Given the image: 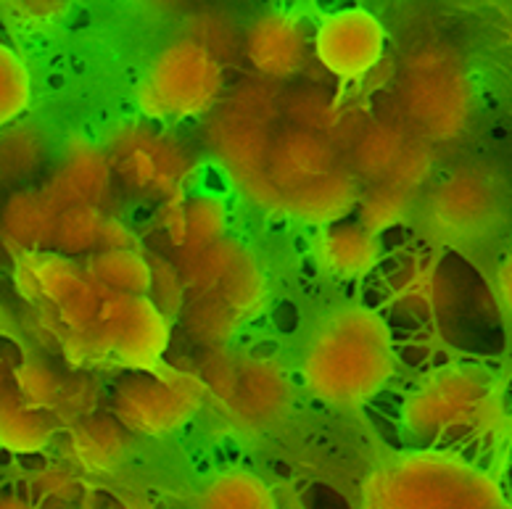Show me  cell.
Returning a JSON list of instances; mask_svg holds the SVG:
<instances>
[{
	"instance_id": "cell-1",
	"label": "cell",
	"mask_w": 512,
	"mask_h": 509,
	"mask_svg": "<svg viewBox=\"0 0 512 509\" xmlns=\"http://www.w3.org/2000/svg\"><path fill=\"white\" fill-rule=\"evenodd\" d=\"M394 375V335L370 306L346 304L328 312L301 351V388L322 407H365Z\"/></svg>"
},
{
	"instance_id": "cell-2",
	"label": "cell",
	"mask_w": 512,
	"mask_h": 509,
	"mask_svg": "<svg viewBox=\"0 0 512 509\" xmlns=\"http://www.w3.org/2000/svg\"><path fill=\"white\" fill-rule=\"evenodd\" d=\"M505 407V391L494 372L478 364H447L407 393L399 425L415 449L462 454V446L489 441L502 428Z\"/></svg>"
},
{
	"instance_id": "cell-3",
	"label": "cell",
	"mask_w": 512,
	"mask_h": 509,
	"mask_svg": "<svg viewBox=\"0 0 512 509\" xmlns=\"http://www.w3.org/2000/svg\"><path fill=\"white\" fill-rule=\"evenodd\" d=\"M359 509H512V499L486 467L462 454L407 449L367 473Z\"/></svg>"
},
{
	"instance_id": "cell-4",
	"label": "cell",
	"mask_w": 512,
	"mask_h": 509,
	"mask_svg": "<svg viewBox=\"0 0 512 509\" xmlns=\"http://www.w3.org/2000/svg\"><path fill=\"white\" fill-rule=\"evenodd\" d=\"M209 401L233 428L267 433L288 420L296 386L288 367L272 354L225 349L204 351L198 359Z\"/></svg>"
},
{
	"instance_id": "cell-5",
	"label": "cell",
	"mask_w": 512,
	"mask_h": 509,
	"mask_svg": "<svg viewBox=\"0 0 512 509\" xmlns=\"http://www.w3.org/2000/svg\"><path fill=\"white\" fill-rule=\"evenodd\" d=\"M402 124L428 143L462 138L473 119V82L465 61L447 48H420L396 77Z\"/></svg>"
},
{
	"instance_id": "cell-6",
	"label": "cell",
	"mask_w": 512,
	"mask_h": 509,
	"mask_svg": "<svg viewBox=\"0 0 512 509\" xmlns=\"http://www.w3.org/2000/svg\"><path fill=\"white\" fill-rule=\"evenodd\" d=\"M225 95V64L188 35L175 37L151 56L135 90L140 114L177 124L206 119Z\"/></svg>"
},
{
	"instance_id": "cell-7",
	"label": "cell",
	"mask_w": 512,
	"mask_h": 509,
	"mask_svg": "<svg viewBox=\"0 0 512 509\" xmlns=\"http://www.w3.org/2000/svg\"><path fill=\"white\" fill-rule=\"evenodd\" d=\"M209 404L204 378L196 367L159 364L154 370H132L109 393L111 417L143 438H167L185 430Z\"/></svg>"
},
{
	"instance_id": "cell-8",
	"label": "cell",
	"mask_w": 512,
	"mask_h": 509,
	"mask_svg": "<svg viewBox=\"0 0 512 509\" xmlns=\"http://www.w3.org/2000/svg\"><path fill=\"white\" fill-rule=\"evenodd\" d=\"M103 151L122 188L156 201L185 193L196 172V159L183 140L148 122L117 124L103 140Z\"/></svg>"
},
{
	"instance_id": "cell-9",
	"label": "cell",
	"mask_w": 512,
	"mask_h": 509,
	"mask_svg": "<svg viewBox=\"0 0 512 509\" xmlns=\"http://www.w3.org/2000/svg\"><path fill=\"white\" fill-rule=\"evenodd\" d=\"M423 217L441 240L473 243L494 233L505 217V188L489 169H454L428 190Z\"/></svg>"
},
{
	"instance_id": "cell-10",
	"label": "cell",
	"mask_w": 512,
	"mask_h": 509,
	"mask_svg": "<svg viewBox=\"0 0 512 509\" xmlns=\"http://www.w3.org/2000/svg\"><path fill=\"white\" fill-rule=\"evenodd\" d=\"M317 64L341 82H365L386 61V27L362 6L338 8L312 32Z\"/></svg>"
},
{
	"instance_id": "cell-11",
	"label": "cell",
	"mask_w": 512,
	"mask_h": 509,
	"mask_svg": "<svg viewBox=\"0 0 512 509\" xmlns=\"http://www.w3.org/2000/svg\"><path fill=\"white\" fill-rule=\"evenodd\" d=\"M338 167L341 164H338L336 148L328 138L291 127V124L278 127L267 161H264L262 182L256 185L249 201L262 206L264 211L280 214L283 201L293 190L330 175Z\"/></svg>"
},
{
	"instance_id": "cell-12",
	"label": "cell",
	"mask_w": 512,
	"mask_h": 509,
	"mask_svg": "<svg viewBox=\"0 0 512 509\" xmlns=\"http://www.w3.org/2000/svg\"><path fill=\"white\" fill-rule=\"evenodd\" d=\"M114 172L103 143L72 132L61 146L59 161L40 185V193L56 211L72 206H109L114 190Z\"/></svg>"
},
{
	"instance_id": "cell-13",
	"label": "cell",
	"mask_w": 512,
	"mask_h": 509,
	"mask_svg": "<svg viewBox=\"0 0 512 509\" xmlns=\"http://www.w3.org/2000/svg\"><path fill=\"white\" fill-rule=\"evenodd\" d=\"M243 53L254 66L256 77L267 82L291 80L304 72L312 56V32L296 14L272 8L249 24L243 37Z\"/></svg>"
},
{
	"instance_id": "cell-14",
	"label": "cell",
	"mask_w": 512,
	"mask_h": 509,
	"mask_svg": "<svg viewBox=\"0 0 512 509\" xmlns=\"http://www.w3.org/2000/svg\"><path fill=\"white\" fill-rule=\"evenodd\" d=\"M114 341V362L127 372L154 370L164 364V354L172 338V320L151 301V296H132L119 320L111 322Z\"/></svg>"
},
{
	"instance_id": "cell-15",
	"label": "cell",
	"mask_w": 512,
	"mask_h": 509,
	"mask_svg": "<svg viewBox=\"0 0 512 509\" xmlns=\"http://www.w3.org/2000/svg\"><path fill=\"white\" fill-rule=\"evenodd\" d=\"M61 454L72 470L111 475L130 459L132 436L111 415H93L61 433Z\"/></svg>"
},
{
	"instance_id": "cell-16",
	"label": "cell",
	"mask_w": 512,
	"mask_h": 509,
	"mask_svg": "<svg viewBox=\"0 0 512 509\" xmlns=\"http://www.w3.org/2000/svg\"><path fill=\"white\" fill-rule=\"evenodd\" d=\"M59 211L43 198L40 190H14L0 206V243L6 256L53 251Z\"/></svg>"
},
{
	"instance_id": "cell-17",
	"label": "cell",
	"mask_w": 512,
	"mask_h": 509,
	"mask_svg": "<svg viewBox=\"0 0 512 509\" xmlns=\"http://www.w3.org/2000/svg\"><path fill=\"white\" fill-rule=\"evenodd\" d=\"M16 296L27 306H61L85 283V267L80 259L43 251V254L16 256L11 267Z\"/></svg>"
},
{
	"instance_id": "cell-18",
	"label": "cell",
	"mask_w": 512,
	"mask_h": 509,
	"mask_svg": "<svg viewBox=\"0 0 512 509\" xmlns=\"http://www.w3.org/2000/svg\"><path fill=\"white\" fill-rule=\"evenodd\" d=\"M359 196H362V182L349 172V167H338L330 175L293 190L283 201L280 217L299 219L304 225L322 230L344 222L352 211H357Z\"/></svg>"
},
{
	"instance_id": "cell-19",
	"label": "cell",
	"mask_w": 512,
	"mask_h": 509,
	"mask_svg": "<svg viewBox=\"0 0 512 509\" xmlns=\"http://www.w3.org/2000/svg\"><path fill=\"white\" fill-rule=\"evenodd\" d=\"M315 262L336 280H359L381 264L383 243L359 222H338L322 227L315 238Z\"/></svg>"
},
{
	"instance_id": "cell-20",
	"label": "cell",
	"mask_w": 512,
	"mask_h": 509,
	"mask_svg": "<svg viewBox=\"0 0 512 509\" xmlns=\"http://www.w3.org/2000/svg\"><path fill=\"white\" fill-rule=\"evenodd\" d=\"M412 138L415 135L402 122H391V119L367 122L359 130L357 138L352 140L349 172L357 180H367L373 185L375 182H386Z\"/></svg>"
},
{
	"instance_id": "cell-21",
	"label": "cell",
	"mask_w": 512,
	"mask_h": 509,
	"mask_svg": "<svg viewBox=\"0 0 512 509\" xmlns=\"http://www.w3.org/2000/svg\"><path fill=\"white\" fill-rule=\"evenodd\" d=\"M193 509H280V504L262 475L249 467H225L201 480Z\"/></svg>"
},
{
	"instance_id": "cell-22",
	"label": "cell",
	"mask_w": 512,
	"mask_h": 509,
	"mask_svg": "<svg viewBox=\"0 0 512 509\" xmlns=\"http://www.w3.org/2000/svg\"><path fill=\"white\" fill-rule=\"evenodd\" d=\"M59 436V428L48 412L30 407L27 401L8 388V393L0 399V449L8 454H40L51 449Z\"/></svg>"
},
{
	"instance_id": "cell-23",
	"label": "cell",
	"mask_w": 512,
	"mask_h": 509,
	"mask_svg": "<svg viewBox=\"0 0 512 509\" xmlns=\"http://www.w3.org/2000/svg\"><path fill=\"white\" fill-rule=\"evenodd\" d=\"M214 296L246 325V322H256L267 312L270 306V277L264 272L262 262L251 254L249 248L238 256V262L230 267L225 277H222L220 288L214 291Z\"/></svg>"
},
{
	"instance_id": "cell-24",
	"label": "cell",
	"mask_w": 512,
	"mask_h": 509,
	"mask_svg": "<svg viewBox=\"0 0 512 509\" xmlns=\"http://www.w3.org/2000/svg\"><path fill=\"white\" fill-rule=\"evenodd\" d=\"M85 275L101 283L103 288L127 296H148L151 293V264L148 254L140 248L127 251H96L82 259Z\"/></svg>"
},
{
	"instance_id": "cell-25",
	"label": "cell",
	"mask_w": 512,
	"mask_h": 509,
	"mask_svg": "<svg viewBox=\"0 0 512 509\" xmlns=\"http://www.w3.org/2000/svg\"><path fill=\"white\" fill-rule=\"evenodd\" d=\"M177 322L183 333L204 351L225 349L243 328V322L217 296H188Z\"/></svg>"
},
{
	"instance_id": "cell-26",
	"label": "cell",
	"mask_w": 512,
	"mask_h": 509,
	"mask_svg": "<svg viewBox=\"0 0 512 509\" xmlns=\"http://www.w3.org/2000/svg\"><path fill=\"white\" fill-rule=\"evenodd\" d=\"M45 143L43 132L30 122H16L0 130V185H14L32 177L43 167Z\"/></svg>"
},
{
	"instance_id": "cell-27",
	"label": "cell",
	"mask_w": 512,
	"mask_h": 509,
	"mask_svg": "<svg viewBox=\"0 0 512 509\" xmlns=\"http://www.w3.org/2000/svg\"><path fill=\"white\" fill-rule=\"evenodd\" d=\"M227 206L214 193H198L185 201V233L183 246L172 259H188V256L214 246L217 240L227 238Z\"/></svg>"
},
{
	"instance_id": "cell-28",
	"label": "cell",
	"mask_w": 512,
	"mask_h": 509,
	"mask_svg": "<svg viewBox=\"0 0 512 509\" xmlns=\"http://www.w3.org/2000/svg\"><path fill=\"white\" fill-rule=\"evenodd\" d=\"M106 399H109V393H106L103 383L93 372H64V386H61L59 401H56V407L51 412L59 433L74 428L77 422L88 420V417L101 415V407Z\"/></svg>"
},
{
	"instance_id": "cell-29",
	"label": "cell",
	"mask_w": 512,
	"mask_h": 509,
	"mask_svg": "<svg viewBox=\"0 0 512 509\" xmlns=\"http://www.w3.org/2000/svg\"><path fill=\"white\" fill-rule=\"evenodd\" d=\"M109 214L111 211L101 206H72V209L59 211L53 251L72 256V259H80V256L88 259L90 254H96Z\"/></svg>"
},
{
	"instance_id": "cell-30",
	"label": "cell",
	"mask_w": 512,
	"mask_h": 509,
	"mask_svg": "<svg viewBox=\"0 0 512 509\" xmlns=\"http://www.w3.org/2000/svg\"><path fill=\"white\" fill-rule=\"evenodd\" d=\"M412 209H415V196L388 185V182H375L370 185V190L359 196L357 217L359 225L381 238L386 230L402 225L412 214Z\"/></svg>"
},
{
	"instance_id": "cell-31",
	"label": "cell",
	"mask_w": 512,
	"mask_h": 509,
	"mask_svg": "<svg viewBox=\"0 0 512 509\" xmlns=\"http://www.w3.org/2000/svg\"><path fill=\"white\" fill-rule=\"evenodd\" d=\"M32 103V74L27 61L0 40V130L22 122Z\"/></svg>"
},
{
	"instance_id": "cell-32",
	"label": "cell",
	"mask_w": 512,
	"mask_h": 509,
	"mask_svg": "<svg viewBox=\"0 0 512 509\" xmlns=\"http://www.w3.org/2000/svg\"><path fill=\"white\" fill-rule=\"evenodd\" d=\"M11 386L30 407L51 415L56 401H59L61 386H64V372L45 357H24L16 364Z\"/></svg>"
},
{
	"instance_id": "cell-33",
	"label": "cell",
	"mask_w": 512,
	"mask_h": 509,
	"mask_svg": "<svg viewBox=\"0 0 512 509\" xmlns=\"http://www.w3.org/2000/svg\"><path fill=\"white\" fill-rule=\"evenodd\" d=\"M283 114H286L291 127L315 132V135L328 138L330 143H333V135L341 127V111L333 106L330 98H325V95L312 88L296 90L288 98H283Z\"/></svg>"
},
{
	"instance_id": "cell-34",
	"label": "cell",
	"mask_w": 512,
	"mask_h": 509,
	"mask_svg": "<svg viewBox=\"0 0 512 509\" xmlns=\"http://www.w3.org/2000/svg\"><path fill=\"white\" fill-rule=\"evenodd\" d=\"M148 264H151V293L148 296H151V301L159 306L161 312L167 314L169 320L177 322L185 301H188V291H185L183 275L177 270V262L172 256L151 251Z\"/></svg>"
},
{
	"instance_id": "cell-35",
	"label": "cell",
	"mask_w": 512,
	"mask_h": 509,
	"mask_svg": "<svg viewBox=\"0 0 512 509\" xmlns=\"http://www.w3.org/2000/svg\"><path fill=\"white\" fill-rule=\"evenodd\" d=\"M106 296H109V288H103L101 283L85 275V283L64 304L56 306V314H59L64 330H69V333H90L101 320V306Z\"/></svg>"
},
{
	"instance_id": "cell-36",
	"label": "cell",
	"mask_w": 512,
	"mask_h": 509,
	"mask_svg": "<svg viewBox=\"0 0 512 509\" xmlns=\"http://www.w3.org/2000/svg\"><path fill=\"white\" fill-rule=\"evenodd\" d=\"M433 172H436V151L428 140L412 138L410 146L404 148L402 159L396 161L394 172L388 175V185L404 190V193H420V190L431 182Z\"/></svg>"
},
{
	"instance_id": "cell-37",
	"label": "cell",
	"mask_w": 512,
	"mask_h": 509,
	"mask_svg": "<svg viewBox=\"0 0 512 509\" xmlns=\"http://www.w3.org/2000/svg\"><path fill=\"white\" fill-rule=\"evenodd\" d=\"M77 488L80 486H77L72 467L45 465L32 478L35 499L30 502L40 509H72V504L77 502Z\"/></svg>"
},
{
	"instance_id": "cell-38",
	"label": "cell",
	"mask_w": 512,
	"mask_h": 509,
	"mask_svg": "<svg viewBox=\"0 0 512 509\" xmlns=\"http://www.w3.org/2000/svg\"><path fill=\"white\" fill-rule=\"evenodd\" d=\"M191 40L201 43L204 48L217 56V59L225 64L230 53L238 51V35H235V27H230V22H225L220 14H198L191 22V32H188Z\"/></svg>"
},
{
	"instance_id": "cell-39",
	"label": "cell",
	"mask_w": 512,
	"mask_h": 509,
	"mask_svg": "<svg viewBox=\"0 0 512 509\" xmlns=\"http://www.w3.org/2000/svg\"><path fill=\"white\" fill-rule=\"evenodd\" d=\"M3 14L19 27H45L59 22L69 11V3L61 0H19V3H0Z\"/></svg>"
},
{
	"instance_id": "cell-40",
	"label": "cell",
	"mask_w": 512,
	"mask_h": 509,
	"mask_svg": "<svg viewBox=\"0 0 512 509\" xmlns=\"http://www.w3.org/2000/svg\"><path fill=\"white\" fill-rule=\"evenodd\" d=\"M22 328L30 333L32 341L37 346H45V349H59L61 335L66 333L64 325H61L59 314L56 309L48 304H37V306H27V314L22 317Z\"/></svg>"
},
{
	"instance_id": "cell-41",
	"label": "cell",
	"mask_w": 512,
	"mask_h": 509,
	"mask_svg": "<svg viewBox=\"0 0 512 509\" xmlns=\"http://www.w3.org/2000/svg\"><path fill=\"white\" fill-rule=\"evenodd\" d=\"M127 248H138L132 227L117 214H109L106 225H103L101 240H98V251H127Z\"/></svg>"
},
{
	"instance_id": "cell-42",
	"label": "cell",
	"mask_w": 512,
	"mask_h": 509,
	"mask_svg": "<svg viewBox=\"0 0 512 509\" xmlns=\"http://www.w3.org/2000/svg\"><path fill=\"white\" fill-rule=\"evenodd\" d=\"M494 293H497L499 306L512 317V251L497 267V275H494Z\"/></svg>"
},
{
	"instance_id": "cell-43",
	"label": "cell",
	"mask_w": 512,
	"mask_h": 509,
	"mask_svg": "<svg viewBox=\"0 0 512 509\" xmlns=\"http://www.w3.org/2000/svg\"><path fill=\"white\" fill-rule=\"evenodd\" d=\"M19 362H22V359L16 357L14 351L3 343V346H0V399L6 396L11 383H14V370Z\"/></svg>"
},
{
	"instance_id": "cell-44",
	"label": "cell",
	"mask_w": 512,
	"mask_h": 509,
	"mask_svg": "<svg viewBox=\"0 0 512 509\" xmlns=\"http://www.w3.org/2000/svg\"><path fill=\"white\" fill-rule=\"evenodd\" d=\"M0 509H40V507L32 504L30 499H24V496H3V499H0Z\"/></svg>"
},
{
	"instance_id": "cell-45",
	"label": "cell",
	"mask_w": 512,
	"mask_h": 509,
	"mask_svg": "<svg viewBox=\"0 0 512 509\" xmlns=\"http://www.w3.org/2000/svg\"><path fill=\"white\" fill-rule=\"evenodd\" d=\"M3 256H6V248H3V243H0V270H3Z\"/></svg>"
},
{
	"instance_id": "cell-46",
	"label": "cell",
	"mask_w": 512,
	"mask_h": 509,
	"mask_svg": "<svg viewBox=\"0 0 512 509\" xmlns=\"http://www.w3.org/2000/svg\"><path fill=\"white\" fill-rule=\"evenodd\" d=\"M0 499H3V494H0Z\"/></svg>"
}]
</instances>
